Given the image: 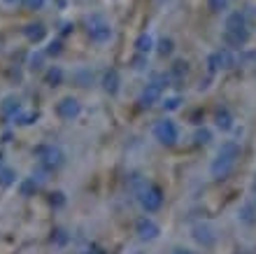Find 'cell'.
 I'll list each match as a JSON object with an SVG mask.
<instances>
[{
    "label": "cell",
    "instance_id": "cell-1",
    "mask_svg": "<svg viewBox=\"0 0 256 254\" xmlns=\"http://www.w3.org/2000/svg\"><path fill=\"white\" fill-rule=\"evenodd\" d=\"M238 159H240V145L236 140H226L219 147L216 152V159L212 161V177L214 180H226L230 173H233V168H236Z\"/></svg>",
    "mask_w": 256,
    "mask_h": 254
},
{
    "label": "cell",
    "instance_id": "cell-2",
    "mask_svg": "<svg viewBox=\"0 0 256 254\" xmlns=\"http://www.w3.org/2000/svg\"><path fill=\"white\" fill-rule=\"evenodd\" d=\"M210 66H212V70H216V68H222V70H226V68H233L236 66V54L230 52V49H219V52H214L212 56H210Z\"/></svg>",
    "mask_w": 256,
    "mask_h": 254
},
{
    "label": "cell",
    "instance_id": "cell-3",
    "mask_svg": "<svg viewBox=\"0 0 256 254\" xmlns=\"http://www.w3.org/2000/svg\"><path fill=\"white\" fill-rule=\"evenodd\" d=\"M224 28L226 31H250L247 26V14L236 10V12H228L226 14V21H224Z\"/></svg>",
    "mask_w": 256,
    "mask_h": 254
},
{
    "label": "cell",
    "instance_id": "cell-4",
    "mask_svg": "<svg viewBox=\"0 0 256 254\" xmlns=\"http://www.w3.org/2000/svg\"><path fill=\"white\" fill-rule=\"evenodd\" d=\"M224 42H226L230 49L244 47V45L250 42V31H224Z\"/></svg>",
    "mask_w": 256,
    "mask_h": 254
},
{
    "label": "cell",
    "instance_id": "cell-5",
    "mask_svg": "<svg viewBox=\"0 0 256 254\" xmlns=\"http://www.w3.org/2000/svg\"><path fill=\"white\" fill-rule=\"evenodd\" d=\"M88 33H91V38H94L96 42H105V40H110V35H112V28H110L102 19H96V24L88 28Z\"/></svg>",
    "mask_w": 256,
    "mask_h": 254
},
{
    "label": "cell",
    "instance_id": "cell-6",
    "mask_svg": "<svg viewBox=\"0 0 256 254\" xmlns=\"http://www.w3.org/2000/svg\"><path fill=\"white\" fill-rule=\"evenodd\" d=\"M194 238L200 245H205V247H210L212 242H214V233H212V228L205 226V224H198V226L194 228Z\"/></svg>",
    "mask_w": 256,
    "mask_h": 254
},
{
    "label": "cell",
    "instance_id": "cell-7",
    "mask_svg": "<svg viewBox=\"0 0 256 254\" xmlns=\"http://www.w3.org/2000/svg\"><path fill=\"white\" fill-rule=\"evenodd\" d=\"M156 135H158L163 142H175L177 140V128L172 126L170 121H163L161 126L156 128Z\"/></svg>",
    "mask_w": 256,
    "mask_h": 254
},
{
    "label": "cell",
    "instance_id": "cell-8",
    "mask_svg": "<svg viewBox=\"0 0 256 254\" xmlns=\"http://www.w3.org/2000/svg\"><path fill=\"white\" fill-rule=\"evenodd\" d=\"M216 126L222 128V131H228L233 126V117H230L228 110H222V112L216 114Z\"/></svg>",
    "mask_w": 256,
    "mask_h": 254
},
{
    "label": "cell",
    "instance_id": "cell-9",
    "mask_svg": "<svg viewBox=\"0 0 256 254\" xmlns=\"http://www.w3.org/2000/svg\"><path fill=\"white\" fill-rule=\"evenodd\" d=\"M252 212H256V207H252V205H244V207H242V212H240V219H242L244 224H254V221H256V217H252Z\"/></svg>",
    "mask_w": 256,
    "mask_h": 254
},
{
    "label": "cell",
    "instance_id": "cell-10",
    "mask_svg": "<svg viewBox=\"0 0 256 254\" xmlns=\"http://www.w3.org/2000/svg\"><path fill=\"white\" fill-rule=\"evenodd\" d=\"M230 5V0H210V7L214 10V12H226Z\"/></svg>",
    "mask_w": 256,
    "mask_h": 254
},
{
    "label": "cell",
    "instance_id": "cell-11",
    "mask_svg": "<svg viewBox=\"0 0 256 254\" xmlns=\"http://www.w3.org/2000/svg\"><path fill=\"white\" fill-rule=\"evenodd\" d=\"M138 49H140V52H149V49H152V38H149V35H142L140 40H138Z\"/></svg>",
    "mask_w": 256,
    "mask_h": 254
},
{
    "label": "cell",
    "instance_id": "cell-12",
    "mask_svg": "<svg viewBox=\"0 0 256 254\" xmlns=\"http://www.w3.org/2000/svg\"><path fill=\"white\" fill-rule=\"evenodd\" d=\"M198 138H200V142H210V133H208V131H202V133H198Z\"/></svg>",
    "mask_w": 256,
    "mask_h": 254
},
{
    "label": "cell",
    "instance_id": "cell-13",
    "mask_svg": "<svg viewBox=\"0 0 256 254\" xmlns=\"http://www.w3.org/2000/svg\"><path fill=\"white\" fill-rule=\"evenodd\" d=\"M28 3H30V5H35V7H40V5H42V0H28Z\"/></svg>",
    "mask_w": 256,
    "mask_h": 254
},
{
    "label": "cell",
    "instance_id": "cell-14",
    "mask_svg": "<svg viewBox=\"0 0 256 254\" xmlns=\"http://www.w3.org/2000/svg\"><path fill=\"white\" fill-rule=\"evenodd\" d=\"M175 254H189V252H186V249H177Z\"/></svg>",
    "mask_w": 256,
    "mask_h": 254
},
{
    "label": "cell",
    "instance_id": "cell-15",
    "mask_svg": "<svg viewBox=\"0 0 256 254\" xmlns=\"http://www.w3.org/2000/svg\"><path fill=\"white\" fill-rule=\"evenodd\" d=\"M10 3H12V0H10Z\"/></svg>",
    "mask_w": 256,
    "mask_h": 254
},
{
    "label": "cell",
    "instance_id": "cell-16",
    "mask_svg": "<svg viewBox=\"0 0 256 254\" xmlns=\"http://www.w3.org/2000/svg\"><path fill=\"white\" fill-rule=\"evenodd\" d=\"M254 207H256V205H254Z\"/></svg>",
    "mask_w": 256,
    "mask_h": 254
}]
</instances>
